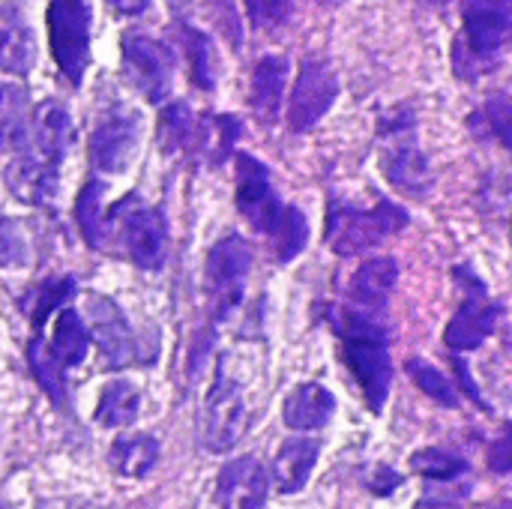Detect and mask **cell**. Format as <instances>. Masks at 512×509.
I'll use <instances>...</instances> for the list:
<instances>
[{"label":"cell","instance_id":"6da1fadb","mask_svg":"<svg viewBox=\"0 0 512 509\" xmlns=\"http://www.w3.org/2000/svg\"><path fill=\"white\" fill-rule=\"evenodd\" d=\"M108 231L117 234V243L123 246L126 258L138 264L141 270H159L168 255V222L159 210L138 201V195L123 198L111 207L105 219V237Z\"/></svg>","mask_w":512,"mask_h":509},{"label":"cell","instance_id":"7a4b0ae2","mask_svg":"<svg viewBox=\"0 0 512 509\" xmlns=\"http://www.w3.org/2000/svg\"><path fill=\"white\" fill-rule=\"evenodd\" d=\"M408 225V213L399 204L378 201L372 210H357V207H333L330 210V225H327V240L336 255H363L393 234H399Z\"/></svg>","mask_w":512,"mask_h":509},{"label":"cell","instance_id":"3957f363","mask_svg":"<svg viewBox=\"0 0 512 509\" xmlns=\"http://www.w3.org/2000/svg\"><path fill=\"white\" fill-rule=\"evenodd\" d=\"M45 18L57 69L78 87L90 63V6L84 0H51Z\"/></svg>","mask_w":512,"mask_h":509},{"label":"cell","instance_id":"277c9868","mask_svg":"<svg viewBox=\"0 0 512 509\" xmlns=\"http://www.w3.org/2000/svg\"><path fill=\"white\" fill-rule=\"evenodd\" d=\"M249 270H252V249L243 237L228 234L210 249L207 291H210V312L216 321H228L243 303Z\"/></svg>","mask_w":512,"mask_h":509},{"label":"cell","instance_id":"5b68a950","mask_svg":"<svg viewBox=\"0 0 512 509\" xmlns=\"http://www.w3.org/2000/svg\"><path fill=\"white\" fill-rule=\"evenodd\" d=\"M249 429V408L240 384L225 372V363L216 369L213 387L204 399V429L201 441L210 453H228L240 444Z\"/></svg>","mask_w":512,"mask_h":509},{"label":"cell","instance_id":"8992f818","mask_svg":"<svg viewBox=\"0 0 512 509\" xmlns=\"http://www.w3.org/2000/svg\"><path fill=\"white\" fill-rule=\"evenodd\" d=\"M123 69L147 102H165L174 84V51L144 33L123 39Z\"/></svg>","mask_w":512,"mask_h":509},{"label":"cell","instance_id":"52a82bcc","mask_svg":"<svg viewBox=\"0 0 512 509\" xmlns=\"http://www.w3.org/2000/svg\"><path fill=\"white\" fill-rule=\"evenodd\" d=\"M339 96V78L333 66L321 57H309L300 66L297 84L291 90L288 102V126L291 132H309L318 126V120L333 108Z\"/></svg>","mask_w":512,"mask_h":509},{"label":"cell","instance_id":"ba28073f","mask_svg":"<svg viewBox=\"0 0 512 509\" xmlns=\"http://www.w3.org/2000/svg\"><path fill=\"white\" fill-rule=\"evenodd\" d=\"M237 210L255 231L267 237L276 231L285 213V204L273 186L270 168L249 153L237 156Z\"/></svg>","mask_w":512,"mask_h":509},{"label":"cell","instance_id":"9c48e42d","mask_svg":"<svg viewBox=\"0 0 512 509\" xmlns=\"http://www.w3.org/2000/svg\"><path fill=\"white\" fill-rule=\"evenodd\" d=\"M387 339L390 336H354V339H342V354L345 363L351 369V375L357 378L369 408L375 414L384 411L387 399H390V387H393V360L387 351Z\"/></svg>","mask_w":512,"mask_h":509},{"label":"cell","instance_id":"30bf717a","mask_svg":"<svg viewBox=\"0 0 512 509\" xmlns=\"http://www.w3.org/2000/svg\"><path fill=\"white\" fill-rule=\"evenodd\" d=\"M138 138H141V117L126 108L111 111L90 135L87 144L90 165L99 174H123L135 159Z\"/></svg>","mask_w":512,"mask_h":509},{"label":"cell","instance_id":"8fae6325","mask_svg":"<svg viewBox=\"0 0 512 509\" xmlns=\"http://www.w3.org/2000/svg\"><path fill=\"white\" fill-rule=\"evenodd\" d=\"M87 318H90V336L99 345L105 369H126L135 360V336L120 306L105 294H90Z\"/></svg>","mask_w":512,"mask_h":509},{"label":"cell","instance_id":"7c38bea8","mask_svg":"<svg viewBox=\"0 0 512 509\" xmlns=\"http://www.w3.org/2000/svg\"><path fill=\"white\" fill-rule=\"evenodd\" d=\"M510 36V0H471L465 9V42L468 57L492 63Z\"/></svg>","mask_w":512,"mask_h":509},{"label":"cell","instance_id":"4fadbf2b","mask_svg":"<svg viewBox=\"0 0 512 509\" xmlns=\"http://www.w3.org/2000/svg\"><path fill=\"white\" fill-rule=\"evenodd\" d=\"M270 477L255 456H240L219 471L216 504L219 509H264Z\"/></svg>","mask_w":512,"mask_h":509},{"label":"cell","instance_id":"5bb4252c","mask_svg":"<svg viewBox=\"0 0 512 509\" xmlns=\"http://www.w3.org/2000/svg\"><path fill=\"white\" fill-rule=\"evenodd\" d=\"M411 132H414V123L411 120L405 126H393V138L396 141H393V147L384 156V174H387V180L396 189L414 192V195H426L435 177H432L429 159L414 144Z\"/></svg>","mask_w":512,"mask_h":509},{"label":"cell","instance_id":"9a60e30c","mask_svg":"<svg viewBox=\"0 0 512 509\" xmlns=\"http://www.w3.org/2000/svg\"><path fill=\"white\" fill-rule=\"evenodd\" d=\"M498 318H501V306L492 303L483 294V288H477L474 294L465 297V303L447 324V333H444L447 348L450 351H477L495 333Z\"/></svg>","mask_w":512,"mask_h":509},{"label":"cell","instance_id":"2e32d148","mask_svg":"<svg viewBox=\"0 0 512 509\" xmlns=\"http://www.w3.org/2000/svg\"><path fill=\"white\" fill-rule=\"evenodd\" d=\"M336 411V396L324 384H297L285 405H282V420L294 432H318L330 423Z\"/></svg>","mask_w":512,"mask_h":509},{"label":"cell","instance_id":"e0dca14e","mask_svg":"<svg viewBox=\"0 0 512 509\" xmlns=\"http://www.w3.org/2000/svg\"><path fill=\"white\" fill-rule=\"evenodd\" d=\"M321 456L318 438H288L273 459V486L282 495H297L306 489Z\"/></svg>","mask_w":512,"mask_h":509},{"label":"cell","instance_id":"ac0fdd59","mask_svg":"<svg viewBox=\"0 0 512 509\" xmlns=\"http://www.w3.org/2000/svg\"><path fill=\"white\" fill-rule=\"evenodd\" d=\"M30 135H33L36 159H42L51 168H60L66 147H69V135H72V120H69L66 108L51 99L42 102L30 114Z\"/></svg>","mask_w":512,"mask_h":509},{"label":"cell","instance_id":"d6986e66","mask_svg":"<svg viewBox=\"0 0 512 509\" xmlns=\"http://www.w3.org/2000/svg\"><path fill=\"white\" fill-rule=\"evenodd\" d=\"M156 135H159L162 153H168V156H174V153H204L207 138H210V126L195 120V114H192V108L186 102H171L159 117V132Z\"/></svg>","mask_w":512,"mask_h":509},{"label":"cell","instance_id":"ffe728a7","mask_svg":"<svg viewBox=\"0 0 512 509\" xmlns=\"http://www.w3.org/2000/svg\"><path fill=\"white\" fill-rule=\"evenodd\" d=\"M36 63L33 30L18 6H0V69L27 75Z\"/></svg>","mask_w":512,"mask_h":509},{"label":"cell","instance_id":"44dd1931","mask_svg":"<svg viewBox=\"0 0 512 509\" xmlns=\"http://www.w3.org/2000/svg\"><path fill=\"white\" fill-rule=\"evenodd\" d=\"M288 57L267 54L255 63L252 72V111L264 126H273L282 108V93L288 81Z\"/></svg>","mask_w":512,"mask_h":509},{"label":"cell","instance_id":"7402d4cb","mask_svg":"<svg viewBox=\"0 0 512 509\" xmlns=\"http://www.w3.org/2000/svg\"><path fill=\"white\" fill-rule=\"evenodd\" d=\"M396 282H399V264L393 258L381 255V258H369L366 264H360V270L351 279L348 294L360 309L381 312L387 306Z\"/></svg>","mask_w":512,"mask_h":509},{"label":"cell","instance_id":"603a6c76","mask_svg":"<svg viewBox=\"0 0 512 509\" xmlns=\"http://www.w3.org/2000/svg\"><path fill=\"white\" fill-rule=\"evenodd\" d=\"M6 186L15 192L18 201L33 207H51L57 198V168L45 165L42 159H18L6 168Z\"/></svg>","mask_w":512,"mask_h":509},{"label":"cell","instance_id":"cb8c5ba5","mask_svg":"<svg viewBox=\"0 0 512 509\" xmlns=\"http://www.w3.org/2000/svg\"><path fill=\"white\" fill-rule=\"evenodd\" d=\"M159 462V441L153 435H120L108 450V465L126 480H144Z\"/></svg>","mask_w":512,"mask_h":509},{"label":"cell","instance_id":"d4e9b609","mask_svg":"<svg viewBox=\"0 0 512 509\" xmlns=\"http://www.w3.org/2000/svg\"><path fill=\"white\" fill-rule=\"evenodd\" d=\"M30 141V96L18 84H0V150H21Z\"/></svg>","mask_w":512,"mask_h":509},{"label":"cell","instance_id":"484cf974","mask_svg":"<svg viewBox=\"0 0 512 509\" xmlns=\"http://www.w3.org/2000/svg\"><path fill=\"white\" fill-rule=\"evenodd\" d=\"M51 360L60 369H72L78 363H84L87 348H90V333L84 327V321L78 318V312L63 309L54 321V333H51V345H45Z\"/></svg>","mask_w":512,"mask_h":509},{"label":"cell","instance_id":"4316f807","mask_svg":"<svg viewBox=\"0 0 512 509\" xmlns=\"http://www.w3.org/2000/svg\"><path fill=\"white\" fill-rule=\"evenodd\" d=\"M141 414V393L129 381H111L96 405V423L105 429H126Z\"/></svg>","mask_w":512,"mask_h":509},{"label":"cell","instance_id":"83f0119b","mask_svg":"<svg viewBox=\"0 0 512 509\" xmlns=\"http://www.w3.org/2000/svg\"><path fill=\"white\" fill-rule=\"evenodd\" d=\"M102 198H105V183L102 180H87L84 189L78 192L75 201V219L78 231L87 240L90 249H105V216H102Z\"/></svg>","mask_w":512,"mask_h":509},{"label":"cell","instance_id":"f1b7e54d","mask_svg":"<svg viewBox=\"0 0 512 509\" xmlns=\"http://www.w3.org/2000/svg\"><path fill=\"white\" fill-rule=\"evenodd\" d=\"M183 51L189 60L192 84L201 90H213L216 87V51H213L210 36L195 27H183Z\"/></svg>","mask_w":512,"mask_h":509},{"label":"cell","instance_id":"f546056e","mask_svg":"<svg viewBox=\"0 0 512 509\" xmlns=\"http://www.w3.org/2000/svg\"><path fill=\"white\" fill-rule=\"evenodd\" d=\"M270 237H273L279 261L282 264L294 261L306 249V243H309V222H306L303 210L285 204V213H282V219H279V225H276V231Z\"/></svg>","mask_w":512,"mask_h":509},{"label":"cell","instance_id":"4dcf8cb0","mask_svg":"<svg viewBox=\"0 0 512 509\" xmlns=\"http://www.w3.org/2000/svg\"><path fill=\"white\" fill-rule=\"evenodd\" d=\"M411 471L426 477V480H435V483H450V480L468 474V462L450 450L426 447V450H417L411 456Z\"/></svg>","mask_w":512,"mask_h":509},{"label":"cell","instance_id":"1f68e13d","mask_svg":"<svg viewBox=\"0 0 512 509\" xmlns=\"http://www.w3.org/2000/svg\"><path fill=\"white\" fill-rule=\"evenodd\" d=\"M30 369L36 375V381L42 384V390L51 396L54 405H66V384H63V369L51 360L48 348L42 345L39 336H33L30 342Z\"/></svg>","mask_w":512,"mask_h":509},{"label":"cell","instance_id":"d6a6232c","mask_svg":"<svg viewBox=\"0 0 512 509\" xmlns=\"http://www.w3.org/2000/svg\"><path fill=\"white\" fill-rule=\"evenodd\" d=\"M408 375L414 378V384L435 402H441L444 408H456L459 405V393L456 387L441 375V369H435L426 360H408Z\"/></svg>","mask_w":512,"mask_h":509},{"label":"cell","instance_id":"836d02e7","mask_svg":"<svg viewBox=\"0 0 512 509\" xmlns=\"http://www.w3.org/2000/svg\"><path fill=\"white\" fill-rule=\"evenodd\" d=\"M72 294H75V279H72V276L48 279L45 285H39V288L33 291V312H30L33 330L39 333V327L45 324V318H48L51 312H57V306H63Z\"/></svg>","mask_w":512,"mask_h":509},{"label":"cell","instance_id":"e575fe53","mask_svg":"<svg viewBox=\"0 0 512 509\" xmlns=\"http://www.w3.org/2000/svg\"><path fill=\"white\" fill-rule=\"evenodd\" d=\"M27 258V243L15 219H0V267H21Z\"/></svg>","mask_w":512,"mask_h":509},{"label":"cell","instance_id":"d590c367","mask_svg":"<svg viewBox=\"0 0 512 509\" xmlns=\"http://www.w3.org/2000/svg\"><path fill=\"white\" fill-rule=\"evenodd\" d=\"M207 9H210L216 27L225 33V39H228L234 48H240V42H243V21H240V15H237L234 0H207Z\"/></svg>","mask_w":512,"mask_h":509},{"label":"cell","instance_id":"8d00e7d4","mask_svg":"<svg viewBox=\"0 0 512 509\" xmlns=\"http://www.w3.org/2000/svg\"><path fill=\"white\" fill-rule=\"evenodd\" d=\"M255 24H282L291 15V0H243Z\"/></svg>","mask_w":512,"mask_h":509},{"label":"cell","instance_id":"74e56055","mask_svg":"<svg viewBox=\"0 0 512 509\" xmlns=\"http://www.w3.org/2000/svg\"><path fill=\"white\" fill-rule=\"evenodd\" d=\"M483 114L489 120V129L501 138V144H510V102H507V96L489 99Z\"/></svg>","mask_w":512,"mask_h":509},{"label":"cell","instance_id":"f35d334b","mask_svg":"<svg viewBox=\"0 0 512 509\" xmlns=\"http://www.w3.org/2000/svg\"><path fill=\"white\" fill-rule=\"evenodd\" d=\"M489 465H492V471H498V474H507L512 468V456H510V438L504 435V438H498L495 444H492V453H489Z\"/></svg>","mask_w":512,"mask_h":509},{"label":"cell","instance_id":"ab89813d","mask_svg":"<svg viewBox=\"0 0 512 509\" xmlns=\"http://www.w3.org/2000/svg\"><path fill=\"white\" fill-rule=\"evenodd\" d=\"M399 486H402V477H399L396 471H390V468H378V480L369 483V489H372L375 495H390V492H396Z\"/></svg>","mask_w":512,"mask_h":509},{"label":"cell","instance_id":"60d3db41","mask_svg":"<svg viewBox=\"0 0 512 509\" xmlns=\"http://www.w3.org/2000/svg\"><path fill=\"white\" fill-rule=\"evenodd\" d=\"M117 15H141V12H147V6H150V0H105Z\"/></svg>","mask_w":512,"mask_h":509},{"label":"cell","instance_id":"b9f144b4","mask_svg":"<svg viewBox=\"0 0 512 509\" xmlns=\"http://www.w3.org/2000/svg\"><path fill=\"white\" fill-rule=\"evenodd\" d=\"M321 3H336V0H321Z\"/></svg>","mask_w":512,"mask_h":509}]
</instances>
